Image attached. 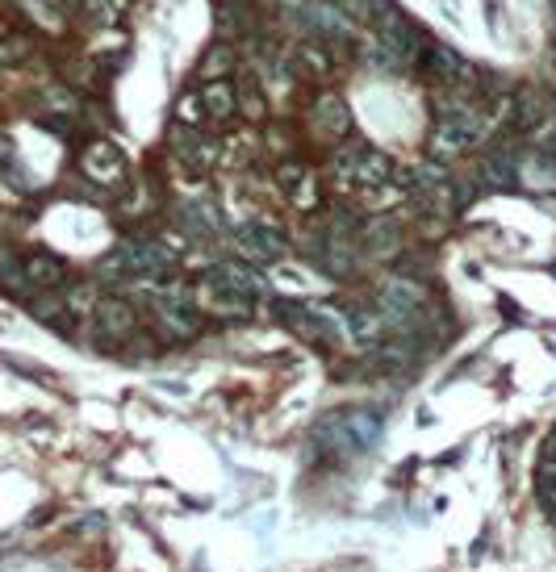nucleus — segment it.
<instances>
[{
  "label": "nucleus",
  "mask_w": 556,
  "mask_h": 572,
  "mask_svg": "<svg viewBox=\"0 0 556 572\" xmlns=\"http://www.w3.org/2000/svg\"><path fill=\"white\" fill-rule=\"evenodd\" d=\"M172 155H176L180 163H189V168L205 172V168L214 163V155H218V142L205 138L197 126H176V134H172Z\"/></svg>",
  "instance_id": "14"
},
{
  "label": "nucleus",
  "mask_w": 556,
  "mask_h": 572,
  "mask_svg": "<svg viewBox=\"0 0 556 572\" xmlns=\"http://www.w3.org/2000/svg\"><path fill=\"white\" fill-rule=\"evenodd\" d=\"M5 159H9V138L0 134V163H5Z\"/></svg>",
  "instance_id": "32"
},
{
  "label": "nucleus",
  "mask_w": 556,
  "mask_h": 572,
  "mask_svg": "<svg viewBox=\"0 0 556 572\" xmlns=\"http://www.w3.org/2000/svg\"><path fill=\"white\" fill-rule=\"evenodd\" d=\"M381 435V418L373 410H343L327 414L314 426V443L335 460H352L360 451H368Z\"/></svg>",
  "instance_id": "1"
},
{
  "label": "nucleus",
  "mask_w": 556,
  "mask_h": 572,
  "mask_svg": "<svg viewBox=\"0 0 556 572\" xmlns=\"http://www.w3.org/2000/svg\"><path fill=\"white\" fill-rule=\"evenodd\" d=\"M360 243H364V251L373 255V259H385V255H393L398 251V226H389V222H373L364 234H360Z\"/></svg>",
  "instance_id": "21"
},
{
  "label": "nucleus",
  "mask_w": 556,
  "mask_h": 572,
  "mask_svg": "<svg viewBox=\"0 0 556 572\" xmlns=\"http://www.w3.org/2000/svg\"><path fill=\"white\" fill-rule=\"evenodd\" d=\"M193 301H197V314H210V318H222V322H243V318H251V309H256V301L222 289V284L210 280V276L197 280Z\"/></svg>",
  "instance_id": "8"
},
{
  "label": "nucleus",
  "mask_w": 556,
  "mask_h": 572,
  "mask_svg": "<svg viewBox=\"0 0 556 572\" xmlns=\"http://www.w3.org/2000/svg\"><path fill=\"white\" fill-rule=\"evenodd\" d=\"M42 105L51 109V113H76V97L67 88H46L42 92Z\"/></svg>",
  "instance_id": "28"
},
{
  "label": "nucleus",
  "mask_w": 556,
  "mask_h": 572,
  "mask_svg": "<svg viewBox=\"0 0 556 572\" xmlns=\"http://www.w3.org/2000/svg\"><path fill=\"white\" fill-rule=\"evenodd\" d=\"M239 109L251 117V122H260V117H264V97H260V88L239 92Z\"/></svg>",
  "instance_id": "30"
},
{
  "label": "nucleus",
  "mask_w": 556,
  "mask_h": 572,
  "mask_svg": "<svg viewBox=\"0 0 556 572\" xmlns=\"http://www.w3.org/2000/svg\"><path fill=\"white\" fill-rule=\"evenodd\" d=\"M310 130L318 138L343 142L347 134H352V109H347V101L335 97V92H322V97L310 105Z\"/></svg>",
  "instance_id": "10"
},
{
  "label": "nucleus",
  "mask_w": 556,
  "mask_h": 572,
  "mask_svg": "<svg viewBox=\"0 0 556 572\" xmlns=\"http://www.w3.org/2000/svg\"><path fill=\"white\" fill-rule=\"evenodd\" d=\"M176 122L180 126H197L205 122V105H201V92H184V97L176 101Z\"/></svg>",
  "instance_id": "25"
},
{
  "label": "nucleus",
  "mask_w": 556,
  "mask_h": 572,
  "mask_svg": "<svg viewBox=\"0 0 556 572\" xmlns=\"http://www.w3.org/2000/svg\"><path fill=\"white\" fill-rule=\"evenodd\" d=\"M544 460H556V426H552V435H548V447H544Z\"/></svg>",
  "instance_id": "31"
},
{
  "label": "nucleus",
  "mask_w": 556,
  "mask_h": 572,
  "mask_svg": "<svg viewBox=\"0 0 556 572\" xmlns=\"http://www.w3.org/2000/svg\"><path fill=\"white\" fill-rule=\"evenodd\" d=\"M30 55V42L26 38H0V67H9L17 59H26Z\"/></svg>",
  "instance_id": "29"
},
{
  "label": "nucleus",
  "mask_w": 556,
  "mask_h": 572,
  "mask_svg": "<svg viewBox=\"0 0 556 572\" xmlns=\"http://www.w3.org/2000/svg\"><path fill=\"white\" fill-rule=\"evenodd\" d=\"M21 9H26L42 30H51V34L67 30V9L59 5V0H21Z\"/></svg>",
  "instance_id": "20"
},
{
  "label": "nucleus",
  "mask_w": 556,
  "mask_h": 572,
  "mask_svg": "<svg viewBox=\"0 0 556 572\" xmlns=\"http://www.w3.org/2000/svg\"><path fill=\"white\" fill-rule=\"evenodd\" d=\"M59 5H63V9H67V13H76V9H80V5H84V0H59Z\"/></svg>",
  "instance_id": "33"
},
{
  "label": "nucleus",
  "mask_w": 556,
  "mask_h": 572,
  "mask_svg": "<svg viewBox=\"0 0 556 572\" xmlns=\"http://www.w3.org/2000/svg\"><path fill=\"white\" fill-rule=\"evenodd\" d=\"M230 67H235V51L230 46H210V51L201 55V63H197V71H201V80L210 84V80H226L230 76Z\"/></svg>",
  "instance_id": "22"
},
{
  "label": "nucleus",
  "mask_w": 556,
  "mask_h": 572,
  "mask_svg": "<svg viewBox=\"0 0 556 572\" xmlns=\"http://www.w3.org/2000/svg\"><path fill=\"white\" fill-rule=\"evenodd\" d=\"M201 105H205L210 122H230V117L239 113V88L230 80H210L201 88Z\"/></svg>",
  "instance_id": "17"
},
{
  "label": "nucleus",
  "mask_w": 556,
  "mask_h": 572,
  "mask_svg": "<svg viewBox=\"0 0 556 572\" xmlns=\"http://www.w3.org/2000/svg\"><path fill=\"white\" fill-rule=\"evenodd\" d=\"M205 276L218 280L222 289L247 297V301H264V297H268V280H264L256 268H247V264H214Z\"/></svg>",
  "instance_id": "13"
},
{
  "label": "nucleus",
  "mask_w": 556,
  "mask_h": 572,
  "mask_svg": "<svg viewBox=\"0 0 556 572\" xmlns=\"http://www.w3.org/2000/svg\"><path fill=\"white\" fill-rule=\"evenodd\" d=\"M97 301H101V297H97V289H92V284H76V289L63 297V305H67V314H72V318H84L88 309H97Z\"/></svg>",
  "instance_id": "26"
},
{
  "label": "nucleus",
  "mask_w": 556,
  "mask_h": 572,
  "mask_svg": "<svg viewBox=\"0 0 556 572\" xmlns=\"http://www.w3.org/2000/svg\"><path fill=\"white\" fill-rule=\"evenodd\" d=\"M331 168H335V180L343 193H364L373 184H389L393 180V159L381 155L377 147L368 142H339L335 155H331Z\"/></svg>",
  "instance_id": "2"
},
{
  "label": "nucleus",
  "mask_w": 556,
  "mask_h": 572,
  "mask_svg": "<svg viewBox=\"0 0 556 572\" xmlns=\"http://www.w3.org/2000/svg\"><path fill=\"white\" fill-rule=\"evenodd\" d=\"M548 151L556 155V122H552V134H548Z\"/></svg>",
  "instance_id": "34"
},
{
  "label": "nucleus",
  "mask_w": 556,
  "mask_h": 572,
  "mask_svg": "<svg viewBox=\"0 0 556 572\" xmlns=\"http://www.w3.org/2000/svg\"><path fill=\"white\" fill-rule=\"evenodd\" d=\"M147 301H151V314H155V322L164 326L168 335H176V339H193L197 330H201L197 301H193V293L184 289V284H176V280L155 284Z\"/></svg>",
  "instance_id": "4"
},
{
  "label": "nucleus",
  "mask_w": 556,
  "mask_h": 572,
  "mask_svg": "<svg viewBox=\"0 0 556 572\" xmlns=\"http://www.w3.org/2000/svg\"><path fill=\"white\" fill-rule=\"evenodd\" d=\"M80 172L92 184H101V188H118L126 180V155L113 147L109 138H92L88 147L80 151Z\"/></svg>",
  "instance_id": "7"
},
{
  "label": "nucleus",
  "mask_w": 556,
  "mask_h": 572,
  "mask_svg": "<svg viewBox=\"0 0 556 572\" xmlns=\"http://www.w3.org/2000/svg\"><path fill=\"white\" fill-rule=\"evenodd\" d=\"M281 322L293 330V335L310 339V343H331V339L347 335V326L339 322V314H331V309H318V305H301V301L281 305Z\"/></svg>",
  "instance_id": "6"
},
{
  "label": "nucleus",
  "mask_w": 556,
  "mask_h": 572,
  "mask_svg": "<svg viewBox=\"0 0 556 572\" xmlns=\"http://www.w3.org/2000/svg\"><path fill=\"white\" fill-rule=\"evenodd\" d=\"M301 67H306L310 71V76H331V51H327V46H322L318 38H306V42H301L297 46V55H293Z\"/></svg>",
  "instance_id": "23"
},
{
  "label": "nucleus",
  "mask_w": 556,
  "mask_h": 572,
  "mask_svg": "<svg viewBox=\"0 0 556 572\" xmlns=\"http://www.w3.org/2000/svg\"><path fill=\"white\" fill-rule=\"evenodd\" d=\"M235 247L251 259V264H272V259H281L285 255V234L276 230L272 222H243L235 230Z\"/></svg>",
  "instance_id": "9"
},
{
  "label": "nucleus",
  "mask_w": 556,
  "mask_h": 572,
  "mask_svg": "<svg viewBox=\"0 0 556 572\" xmlns=\"http://www.w3.org/2000/svg\"><path fill=\"white\" fill-rule=\"evenodd\" d=\"M276 180H281V188L289 193L293 209H301V213H310V209L322 201L318 172L306 168V163H281V168H276Z\"/></svg>",
  "instance_id": "11"
},
{
  "label": "nucleus",
  "mask_w": 556,
  "mask_h": 572,
  "mask_svg": "<svg viewBox=\"0 0 556 572\" xmlns=\"http://www.w3.org/2000/svg\"><path fill=\"white\" fill-rule=\"evenodd\" d=\"M21 280H26V293H55L67 280V264L51 251H34L21 259Z\"/></svg>",
  "instance_id": "12"
},
{
  "label": "nucleus",
  "mask_w": 556,
  "mask_h": 572,
  "mask_svg": "<svg viewBox=\"0 0 556 572\" xmlns=\"http://www.w3.org/2000/svg\"><path fill=\"white\" fill-rule=\"evenodd\" d=\"M180 222L189 226L193 238H218V230H222V218L214 213L210 201H184L180 205Z\"/></svg>",
  "instance_id": "19"
},
{
  "label": "nucleus",
  "mask_w": 556,
  "mask_h": 572,
  "mask_svg": "<svg viewBox=\"0 0 556 572\" xmlns=\"http://www.w3.org/2000/svg\"><path fill=\"white\" fill-rule=\"evenodd\" d=\"M515 117H519V126H536L540 117H544V105L536 92H519L515 97Z\"/></svg>",
  "instance_id": "27"
},
{
  "label": "nucleus",
  "mask_w": 556,
  "mask_h": 572,
  "mask_svg": "<svg viewBox=\"0 0 556 572\" xmlns=\"http://www.w3.org/2000/svg\"><path fill=\"white\" fill-rule=\"evenodd\" d=\"M427 293L419 280H406V276H389L381 284V297H377V314L385 318L389 330H406L414 318H419Z\"/></svg>",
  "instance_id": "5"
},
{
  "label": "nucleus",
  "mask_w": 556,
  "mask_h": 572,
  "mask_svg": "<svg viewBox=\"0 0 556 572\" xmlns=\"http://www.w3.org/2000/svg\"><path fill=\"white\" fill-rule=\"evenodd\" d=\"M515 180L531 193H556V155L552 151H531L515 159Z\"/></svg>",
  "instance_id": "15"
},
{
  "label": "nucleus",
  "mask_w": 556,
  "mask_h": 572,
  "mask_svg": "<svg viewBox=\"0 0 556 572\" xmlns=\"http://www.w3.org/2000/svg\"><path fill=\"white\" fill-rule=\"evenodd\" d=\"M109 276H130V280H159L176 268V255L159 243V238H130L113 251L105 264H101Z\"/></svg>",
  "instance_id": "3"
},
{
  "label": "nucleus",
  "mask_w": 556,
  "mask_h": 572,
  "mask_svg": "<svg viewBox=\"0 0 556 572\" xmlns=\"http://www.w3.org/2000/svg\"><path fill=\"white\" fill-rule=\"evenodd\" d=\"M97 326H101V335H109V339H130L134 330H138V318H134V305L126 301V297H101L97 301Z\"/></svg>",
  "instance_id": "16"
},
{
  "label": "nucleus",
  "mask_w": 556,
  "mask_h": 572,
  "mask_svg": "<svg viewBox=\"0 0 556 572\" xmlns=\"http://www.w3.org/2000/svg\"><path fill=\"white\" fill-rule=\"evenodd\" d=\"M481 180L490 184V188H511V184H519V180H515V159L502 155V151L490 155V159L481 163Z\"/></svg>",
  "instance_id": "24"
},
{
  "label": "nucleus",
  "mask_w": 556,
  "mask_h": 572,
  "mask_svg": "<svg viewBox=\"0 0 556 572\" xmlns=\"http://www.w3.org/2000/svg\"><path fill=\"white\" fill-rule=\"evenodd\" d=\"M427 67H431V76H435V80H448V84L469 80L465 59H460V55L452 51V46H444V42H427Z\"/></svg>",
  "instance_id": "18"
}]
</instances>
